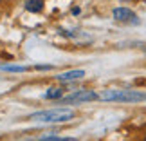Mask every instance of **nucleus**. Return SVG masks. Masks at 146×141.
Returning a JSON list of instances; mask_svg holds the SVG:
<instances>
[{
  "instance_id": "nucleus-1",
  "label": "nucleus",
  "mask_w": 146,
  "mask_h": 141,
  "mask_svg": "<svg viewBox=\"0 0 146 141\" xmlns=\"http://www.w3.org/2000/svg\"><path fill=\"white\" fill-rule=\"evenodd\" d=\"M99 100L121 101V103H139V101H146V92L130 91V89H105V91L99 92Z\"/></svg>"
},
{
  "instance_id": "nucleus-2",
  "label": "nucleus",
  "mask_w": 146,
  "mask_h": 141,
  "mask_svg": "<svg viewBox=\"0 0 146 141\" xmlns=\"http://www.w3.org/2000/svg\"><path fill=\"white\" fill-rule=\"evenodd\" d=\"M74 116L76 112L72 109H47V110H38L35 114H31L29 120L38 123H65V121H70Z\"/></svg>"
},
{
  "instance_id": "nucleus-3",
  "label": "nucleus",
  "mask_w": 146,
  "mask_h": 141,
  "mask_svg": "<svg viewBox=\"0 0 146 141\" xmlns=\"http://www.w3.org/2000/svg\"><path fill=\"white\" fill-rule=\"evenodd\" d=\"M94 100H99V94L88 91V89H80V91H74L72 94L61 98V103H85V101H94Z\"/></svg>"
},
{
  "instance_id": "nucleus-4",
  "label": "nucleus",
  "mask_w": 146,
  "mask_h": 141,
  "mask_svg": "<svg viewBox=\"0 0 146 141\" xmlns=\"http://www.w3.org/2000/svg\"><path fill=\"white\" fill-rule=\"evenodd\" d=\"M112 16H114V20L117 22H123V24H139V20L137 18V15L133 13L132 9H128V7H115L114 11H112Z\"/></svg>"
},
{
  "instance_id": "nucleus-5",
  "label": "nucleus",
  "mask_w": 146,
  "mask_h": 141,
  "mask_svg": "<svg viewBox=\"0 0 146 141\" xmlns=\"http://www.w3.org/2000/svg\"><path fill=\"white\" fill-rule=\"evenodd\" d=\"M85 76V71H81V69H74V71H67V72H61V74H58L56 78H58L60 82H74V80H81V78Z\"/></svg>"
},
{
  "instance_id": "nucleus-6",
  "label": "nucleus",
  "mask_w": 146,
  "mask_h": 141,
  "mask_svg": "<svg viewBox=\"0 0 146 141\" xmlns=\"http://www.w3.org/2000/svg\"><path fill=\"white\" fill-rule=\"evenodd\" d=\"M25 9L31 11V13H40V11L43 9V0H27Z\"/></svg>"
},
{
  "instance_id": "nucleus-7",
  "label": "nucleus",
  "mask_w": 146,
  "mask_h": 141,
  "mask_svg": "<svg viewBox=\"0 0 146 141\" xmlns=\"http://www.w3.org/2000/svg\"><path fill=\"white\" fill-rule=\"evenodd\" d=\"M47 100H60L61 96H63V89H58V87H50L49 91L43 94Z\"/></svg>"
},
{
  "instance_id": "nucleus-8",
  "label": "nucleus",
  "mask_w": 146,
  "mask_h": 141,
  "mask_svg": "<svg viewBox=\"0 0 146 141\" xmlns=\"http://www.w3.org/2000/svg\"><path fill=\"white\" fill-rule=\"evenodd\" d=\"M0 71H7V72H25V71H29V67H24V65H0Z\"/></svg>"
},
{
  "instance_id": "nucleus-9",
  "label": "nucleus",
  "mask_w": 146,
  "mask_h": 141,
  "mask_svg": "<svg viewBox=\"0 0 146 141\" xmlns=\"http://www.w3.org/2000/svg\"><path fill=\"white\" fill-rule=\"evenodd\" d=\"M38 141H78L76 138H60V136H43Z\"/></svg>"
},
{
  "instance_id": "nucleus-10",
  "label": "nucleus",
  "mask_w": 146,
  "mask_h": 141,
  "mask_svg": "<svg viewBox=\"0 0 146 141\" xmlns=\"http://www.w3.org/2000/svg\"><path fill=\"white\" fill-rule=\"evenodd\" d=\"M36 69H38V71H49V69H50V65H38Z\"/></svg>"
},
{
  "instance_id": "nucleus-11",
  "label": "nucleus",
  "mask_w": 146,
  "mask_h": 141,
  "mask_svg": "<svg viewBox=\"0 0 146 141\" xmlns=\"http://www.w3.org/2000/svg\"><path fill=\"white\" fill-rule=\"evenodd\" d=\"M0 2H2V0H0Z\"/></svg>"
}]
</instances>
